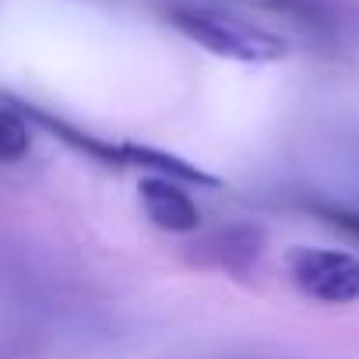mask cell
Masks as SVG:
<instances>
[{
    "instance_id": "obj_1",
    "label": "cell",
    "mask_w": 359,
    "mask_h": 359,
    "mask_svg": "<svg viewBox=\"0 0 359 359\" xmlns=\"http://www.w3.org/2000/svg\"><path fill=\"white\" fill-rule=\"evenodd\" d=\"M169 22L184 32L187 39H194L198 46L229 57V60H243V64H271L282 60L289 53L285 39L257 29L236 15L226 11H212V8H172Z\"/></svg>"
},
{
    "instance_id": "obj_2",
    "label": "cell",
    "mask_w": 359,
    "mask_h": 359,
    "mask_svg": "<svg viewBox=\"0 0 359 359\" xmlns=\"http://www.w3.org/2000/svg\"><path fill=\"white\" fill-rule=\"evenodd\" d=\"M292 282L303 296L327 303V306H345L359 299V257L345 250H320V247H303L289 261Z\"/></svg>"
},
{
    "instance_id": "obj_3",
    "label": "cell",
    "mask_w": 359,
    "mask_h": 359,
    "mask_svg": "<svg viewBox=\"0 0 359 359\" xmlns=\"http://www.w3.org/2000/svg\"><path fill=\"white\" fill-rule=\"evenodd\" d=\"M141 205H144V215L165 233H194L201 222L194 198L169 176L141 180Z\"/></svg>"
},
{
    "instance_id": "obj_4",
    "label": "cell",
    "mask_w": 359,
    "mask_h": 359,
    "mask_svg": "<svg viewBox=\"0 0 359 359\" xmlns=\"http://www.w3.org/2000/svg\"><path fill=\"white\" fill-rule=\"evenodd\" d=\"M120 155H123V165L134 162V165H148V169H158V176H169V180H184V184H201V187H219V176L191 165L187 158H176V155H165V151H155V148H137V144H120Z\"/></svg>"
},
{
    "instance_id": "obj_5",
    "label": "cell",
    "mask_w": 359,
    "mask_h": 359,
    "mask_svg": "<svg viewBox=\"0 0 359 359\" xmlns=\"http://www.w3.org/2000/svg\"><path fill=\"white\" fill-rule=\"evenodd\" d=\"M32 148V130L15 109H0V162H18Z\"/></svg>"
},
{
    "instance_id": "obj_6",
    "label": "cell",
    "mask_w": 359,
    "mask_h": 359,
    "mask_svg": "<svg viewBox=\"0 0 359 359\" xmlns=\"http://www.w3.org/2000/svg\"><path fill=\"white\" fill-rule=\"evenodd\" d=\"M320 215H324L331 226H338V229L359 236V212H352V208H320Z\"/></svg>"
}]
</instances>
